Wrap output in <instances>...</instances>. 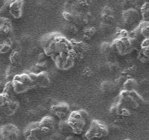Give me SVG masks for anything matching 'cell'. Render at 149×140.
Wrapping results in <instances>:
<instances>
[{"label":"cell","instance_id":"1","mask_svg":"<svg viewBox=\"0 0 149 140\" xmlns=\"http://www.w3.org/2000/svg\"><path fill=\"white\" fill-rule=\"evenodd\" d=\"M41 45L45 55L52 58L58 55H68L71 54V41L56 32L44 36L41 40Z\"/></svg>","mask_w":149,"mask_h":140},{"label":"cell","instance_id":"2","mask_svg":"<svg viewBox=\"0 0 149 140\" xmlns=\"http://www.w3.org/2000/svg\"><path fill=\"white\" fill-rule=\"evenodd\" d=\"M90 116L84 109L73 111L68 116L67 121L71 128L74 134H81L84 133L88 125Z\"/></svg>","mask_w":149,"mask_h":140},{"label":"cell","instance_id":"3","mask_svg":"<svg viewBox=\"0 0 149 140\" xmlns=\"http://www.w3.org/2000/svg\"><path fill=\"white\" fill-rule=\"evenodd\" d=\"M19 107L15 97H11L5 93H0V120L13 116Z\"/></svg>","mask_w":149,"mask_h":140},{"label":"cell","instance_id":"4","mask_svg":"<svg viewBox=\"0 0 149 140\" xmlns=\"http://www.w3.org/2000/svg\"><path fill=\"white\" fill-rule=\"evenodd\" d=\"M12 83L16 95L26 93L34 88L33 82L29 73L17 74L13 77Z\"/></svg>","mask_w":149,"mask_h":140},{"label":"cell","instance_id":"5","mask_svg":"<svg viewBox=\"0 0 149 140\" xmlns=\"http://www.w3.org/2000/svg\"><path fill=\"white\" fill-rule=\"evenodd\" d=\"M109 128L105 123L97 120L90 122L88 128L84 133V137L87 140H93L106 137L109 134Z\"/></svg>","mask_w":149,"mask_h":140},{"label":"cell","instance_id":"6","mask_svg":"<svg viewBox=\"0 0 149 140\" xmlns=\"http://www.w3.org/2000/svg\"><path fill=\"white\" fill-rule=\"evenodd\" d=\"M118 102L128 109H135L139 106L141 98L135 90H123L118 96Z\"/></svg>","mask_w":149,"mask_h":140},{"label":"cell","instance_id":"7","mask_svg":"<svg viewBox=\"0 0 149 140\" xmlns=\"http://www.w3.org/2000/svg\"><path fill=\"white\" fill-rule=\"evenodd\" d=\"M112 48L114 51L121 55L129 54L134 50L132 42L128 36H118L112 44Z\"/></svg>","mask_w":149,"mask_h":140},{"label":"cell","instance_id":"8","mask_svg":"<svg viewBox=\"0 0 149 140\" xmlns=\"http://www.w3.org/2000/svg\"><path fill=\"white\" fill-rule=\"evenodd\" d=\"M20 136V130L14 124H4L0 128L1 140H19Z\"/></svg>","mask_w":149,"mask_h":140},{"label":"cell","instance_id":"9","mask_svg":"<svg viewBox=\"0 0 149 140\" xmlns=\"http://www.w3.org/2000/svg\"><path fill=\"white\" fill-rule=\"evenodd\" d=\"M52 60L58 69L64 70V71L71 69L74 66L76 61V60L71 55V52L70 55H58L53 57Z\"/></svg>","mask_w":149,"mask_h":140},{"label":"cell","instance_id":"10","mask_svg":"<svg viewBox=\"0 0 149 140\" xmlns=\"http://www.w3.org/2000/svg\"><path fill=\"white\" fill-rule=\"evenodd\" d=\"M51 113L59 119V120H67L71 114L69 105L65 102H59L53 104L50 108Z\"/></svg>","mask_w":149,"mask_h":140},{"label":"cell","instance_id":"11","mask_svg":"<svg viewBox=\"0 0 149 140\" xmlns=\"http://www.w3.org/2000/svg\"><path fill=\"white\" fill-rule=\"evenodd\" d=\"M33 82L34 88H46L50 85L51 80L49 74L46 71H42L38 73H29Z\"/></svg>","mask_w":149,"mask_h":140},{"label":"cell","instance_id":"12","mask_svg":"<svg viewBox=\"0 0 149 140\" xmlns=\"http://www.w3.org/2000/svg\"><path fill=\"white\" fill-rule=\"evenodd\" d=\"M39 128V122H33L29 123L23 130V136L26 140H40L42 136Z\"/></svg>","mask_w":149,"mask_h":140},{"label":"cell","instance_id":"13","mask_svg":"<svg viewBox=\"0 0 149 140\" xmlns=\"http://www.w3.org/2000/svg\"><path fill=\"white\" fill-rule=\"evenodd\" d=\"M23 0H9L7 9L12 17L15 19H19L23 16Z\"/></svg>","mask_w":149,"mask_h":140},{"label":"cell","instance_id":"14","mask_svg":"<svg viewBox=\"0 0 149 140\" xmlns=\"http://www.w3.org/2000/svg\"><path fill=\"white\" fill-rule=\"evenodd\" d=\"M39 125L41 132L42 133L43 135L51 134L52 133H53L55 129V127H56L55 118L49 115L44 117L40 121H39Z\"/></svg>","mask_w":149,"mask_h":140},{"label":"cell","instance_id":"15","mask_svg":"<svg viewBox=\"0 0 149 140\" xmlns=\"http://www.w3.org/2000/svg\"><path fill=\"white\" fill-rule=\"evenodd\" d=\"M140 18H142L141 12H138L134 8L127 9L122 13L124 23L127 26H132L138 23Z\"/></svg>","mask_w":149,"mask_h":140},{"label":"cell","instance_id":"16","mask_svg":"<svg viewBox=\"0 0 149 140\" xmlns=\"http://www.w3.org/2000/svg\"><path fill=\"white\" fill-rule=\"evenodd\" d=\"M71 42V55L75 60L81 58L87 51V45L81 41L72 40Z\"/></svg>","mask_w":149,"mask_h":140},{"label":"cell","instance_id":"17","mask_svg":"<svg viewBox=\"0 0 149 140\" xmlns=\"http://www.w3.org/2000/svg\"><path fill=\"white\" fill-rule=\"evenodd\" d=\"M110 112L112 115L120 117H128L130 115V110L127 109L126 107H125L118 101H116L112 105L110 109Z\"/></svg>","mask_w":149,"mask_h":140},{"label":"cell","instance_id":"18","mask_svg":"<svg viewBox=\"0 0 149 140\" xmlns=\"http://www.w3.org/2000/svg\"><path fill=\"white\" fill-rule=\"evenodd\" d=\"M58 130H59L60 133L61 134H73V131L71 128L70 127L69 124L68 123L67 120H60L59 123L58 125Z\"/></svg>","mask_w":149,"mask_h":140},{"label":"cell","instance_id":"19","mask_svg":"<svg viewBox=\"0 0 149 140\" xmlns=\"http://www.w3.org/2000/svg\"><path fill=\"white\" fill-rule=\"evenodd\" d=\"M139 30L140 33L142 34L145 39L149 38V21H143L140 23L138 26L137 27Z\"/></svg>","mask_w":149,"mask_h":140},{"label":"cell","instance_id":"20","mask_svg":"<svg viewBox=\"0 0 149 140\" xmlns=\"http://www.w3.org/2000/svg\"><path fill=\"white\" fill-rule=\"evenodd\" d=\"M2 93H5L6 95L9 96H11V97H15V92L14 88H13V83L12 81H8L6 82L5 85H4V89H3Z\"/></svg>","mask_w":149,"mask_h":140},{"label":"cell","instance_id":"21","mask_svg":"<svg viewBox=\"0 0 149 140\" xmlns=\"http://www.w3.org/2000/svg\"><path fill=\"white\" fill-rule=\"evenodd\" d=\"M21 61V57H20V52L17 50H13L10 55V64L13 66H16L20 64Z\"/></svg>","mask_w":149,"mask_h":140},{"label":"cell","instance_id":"22","mask_svg":"<svg viewBox=\"0 0 149 140\" xmlns=\"http://www.w3.org/2000/svg\"><path fill=\"white\" fill-rule=\"evenodd\" d=\"M143 21H149V1L146 2L140 9Z\"/></svg>","mask_w":149,"mask_h":140},{"label":"cell","instance_id":"23","mask_svg":"<svg viewBox=\"0 0 149 140\" xmlns=\"http://www.w3.org/2000/svg\"><path fill=\"white\" fill-rule=\"evenodd\" d=\"M137 83L133 79H127L123 84V89L126 90H135Z\"/></svg>","mask_w":149,"mask_h":140},{"label":"cell","instance_id":"24","mask_svg":"<svg viewBox=\"0 0 149 140\" xmlns=\"http://www.w3.org/2000/svg\"><path fill=\"white\" fill-rule=\"evenodd\" d=\"M16 74H17L15 73V66H13L11 64V65L7 68V71H6V74H5L6 82L12 81L13 77H14Z\"/></svg>","mask_w":149,"mask_h":140},{"label":"cell","instance_id":"25","mask_svg":"<svg viewBox=\"0 0 149 140\" xmlns=\"http://www.w3.org/2000/svg\"><path fill=\"white\" fill-rule=\"evenodd\" d=\"M12 41L0 42V54H4L11 50Z\"/></svg>","mask_w":149,"mask_h":140},{"label":"cell","instance_id":"26","mask_svg":"<svg viewBox=\"0 0 149 140\" xmlns=\"http://www.w3.org/2000/svg\"><path fill=\"white\" fill-rule=\"evenodd\" d=\"M140 50L147 57L149 58V38L145 39L143 41L142 44H141V48Z\"/></svg>","mask_w":149,"mask_h":140},{"label":"cell","instance_id":"27","mask_svg":"<svg viewBox=\"0 0 149 140\" xmlns=\"http://www.w3.org/2000/svg\"><path fill=\"white\" fill-rule=\"evenodd\" d=\"M95 34V28H87L84 31V35L85 37H87V39H90L91 37H93Z\"/></svg>","mask_w":149,"mask_h":140},{"label":"cell","instance_id":"28","mask_svg":"<svg viewBox=\"0 0 149 140\" xmlns=\"http://www.w3.org/2000/svg\"><path fill=\"white\" fill-rule=\"evenodd\" d=\"M63 18L67 20V21L71 22L74 20V16H73V15L71 14V13H68V12H64V13H63Z\"/></svg>","mask_w":149,"mask_h":140},{"label":"cell","instance_id":"29","mask_svg":"<svg viewBox=\"0 0 149 140\" xmlns=\"http://www.w3.org/2000/svg\"><path fill=\"white\" fill-rule=\"evenodd\" d=\"M138 58H139L140 61H142V62H143V63H146L149 61V58H147V57L146 56V55H144V54L143 53L141 50H140V53H139V55H138Z\"/></svg>","mask_w":149,"mask_h":140},{"label":"cell","instance_id":"30","mask_svg":"<svg viewBox=\"0 0 149 140\" xmlns=\"http://www.w3.org/2000/svg\"><path fill=\"white\" fill-rule=\"evenodd\" d=\"M8 1L9 0H0V12H1L4 7H7Z\"/></svg>","mask_w":149,"mask_h":140},{"label":"cell","instance_id":"31","mask_svg":"<svg viewBox=\"0 0 149 140\" xmlns=\"http://www.w3.org/2000/svg\"><path fill=\"white\" fill-rule=\"evenodd\" d=\"M119 1H120V4L124 6L130 5L131 3V0H119Z\"/></svg>","mask_w":149,"mask_h":140},{"label":"cell","instance_id":"32","mask_svg":"<svg viewBox=\"0 0 149 140\" xmlns=\"http://www.w3.org/2000/svg\"><path fill=\"white\" fill-rule=\"evenodd\" d=\"M65 140H79L78 139L76 138L74 136H72V135H69L68 137H67L66 139H65Z\"/></svg>","mask_w":149,"mask_h":140},{"label":"cell","instance_id":"33","mask_svg":"<svg viewBox=\"0 0 149 140\" xmlns=\"http://www.w3.org/2000/svg\"><path fill=\"white\" fill-rule=\"evenodd\" d=\"M4 85H5V83H4V84L3 85L2 83H1V82L0 81V93H1L3 92V89H4Z\"/></svg>","mask_w":149,"mask_h":140},{"label":"cell","instance_id":"34","mask_svg":"<svg viewBox=\"0 0 149 140\" xmlns=\"http://www.w3.org/2000/svg\"><path fill=\"white\" fill-rule=\"evenodd\" d=\"M125 140H130V139H125Z\"/></svg>","mask_w":149,"mask_h":140}]
</instances>
